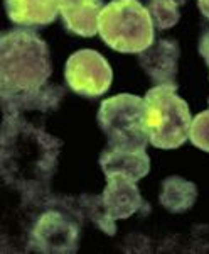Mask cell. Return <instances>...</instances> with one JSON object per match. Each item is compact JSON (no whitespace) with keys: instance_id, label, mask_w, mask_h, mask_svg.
Listing matches in <instances>:
<instances>
[{"instance_id":"obj_1","label":"cell","mask_w":209,"mask_h":254,"mask_svg":"<svg viewBox=\"0 0 209 254\" xmlns=\"http://www.w3.org/2000/svg\"><path fill=\"white\" fill-rule=\"evenodd\" d=\"M63 142L24 117L3 116L0 168L9 185L27 198L47 193Z\"/></svg>"},{"instance_id":"obj_2","label":"cell","mask_w":209,"mask_h":254,"mask_svg":"<svg viewBox=\"0 0 209 254\" xmlns=\"http://www.w3.org/2000/svg\"><path fill=\"white\" fill-rule=\"evenodd\" d=\"M52 73L46 41L29 29L0 36V95L27 92L47 83Z\"/></svg>"},{"instance_id":"obj_3","label":"cell","mask_w":209,"mask_h":254,"mask_svg":"<svg viewBox=\"0 0 209 254\" xmlns=\"http://www.w3.org/2000/svg\"><path fill=\"white\" fill-rule=\"evenodd\" d=\"M149 142L159 149H175L189 137L192 116L189 105L177 95V88L157 85L143 97Z\"/></svg>"},{"instance_id":"obj_4","label":"cell","mask_w":209,"mask_h":254,"mask_svg":"<svg viewBox=\"0 0 209 254\" xmlns=\"http://www.w3.org/2000/svg\"><path fill=\"white\" fill-rule=\"evenodd\" d=\"M98 32L106 46L138 55L154 44V22L138 0H113L101 10Z\"/></svg>"},{"instance_id":"obj_5","label":"cell","mask_w":209,"mask_h":254,"mask_svg":"<svg viewBox=\"0 0 209 254\" xmlns=\"http://www.w3.org/2000/svg\"><path fill=\"white\" fill-rule=\"evenodd\" d=\"M143 98L132 93H120L101 102L98 126L106 134L110 147L145 149L149 136L143 124Z\"/></svg>"},{"instance_id":"obj_6","label":"cell","mask_w":209,"mask_h":254,"mask_svg":"<svg viewBox=\"0 0 209 254\" xmlns=\"http://www.w3.org/2000/svg\"><path fill=\"white\" fill-rule=\"evenodd\" d=\"M80 229V219L71 210L56 205L36 222L31 234L32 249L41 253H76Z\"/></svg>"},{"instance_id":"obj_7","label":"cell","mask_w":209,"mask_h":254,"mask_svg":"<svg viewBox=\"0 0 209 254\" xmlns=\"http://www.w3.org/2000/svg\"><path fill=\"white\" fill-rule=\"evenodd\" d=\"M64 78L78 95L96 98L110 90L113 73L110 63L98 51L81 49L68 58Z\"/></svg>"},{"instance_id":"obj_8","label":"cell","mask_w":209,"mask_h":254,"mask_svg":"<svg viewBox=\"0 0 209 254\" xmlns=\"http://www.w3.org/2000/svg\"><path fill=\"white\" fill-rule=\"evenodd\" d=\"M106 215L117 222L118 219H128L138 212H150V207L142 198L137 182L124 176H108L106 187L101 193Z\"/></svg>"},{"instance_id":"obj_9","label":"cell","mask_w":209,"mask_h":254,"mask_svg":"<svg viewBox=\"0 0 209 254\" xmlns=\"http://www.w3.org/2000/svg\"><path fill=\"white\" fill-rule=\"evenodd\" d=\"M181 48L174 39H159L140 53L138 63L157 85L177 88V68Z\"/></svg>"},{"instance_id":"obj_10","label":"cell","mask_w":209,"mask_h":254,"mask_svg":"<svg viewBox=\"0 0 209 254\" xmlns=\"http://www.w3.org/2000/svg\"><path fill=\"white\" fill-rule=\"evenodd\" d=\"M64 97V88L57 85H44L36 90L0 95L3 116L24 117L26 112H51L59 107Z\"/></svg>"},{"instance_id":"obj_11","label":"cell","mask_w":209,"mask_h":254,"mask_svg":"<svg viewBox=\"0 0 209 254\" xmlns=\"http://www.w3.org/2000/svg\"><path fill=\"white\" fill-rule=\"evenodd\" d=\"M100 166L108 176H124L138 182L150 171V158L145 149H122L106 147L100 156Z\"/></svg>"},{"instance_id":"obj_12","label":"cell","mask_w":209,"mask_h":254,"mask_svg":"<svg viewBox=\"0 0 209 254\" xmlns=\"http://www.w3.org/2000/svg\"><path fill=\"white\" fill-rule=\"evenodd\" d=\"M103 9V0H59V15L64 27L81 38H91L96 34Z\"/></svg>"},{"instance_id":"obj_13","label":"cell","mask_w":209,"mask_h":254,"mask_svg":"<svg viewBox=\"0 0 209 254\" xmlns=\"http://www.w3.org/2000/svg\"><path fill=\"white\" fill-rule=\"evenodd\" d=\"M9 19L20 27H46L59 15V0H5Z\"/></svg>"},{"instance_id":"obj_14","label":"cell","mask_w":209,"mask_h":254,"mask_svg":"<svg viewBox=\"0 0 209 254\" xmlns=\"http://www.w3.org/2000/svg\"><path fill=\"white\" fill-rule=\"evenodd\" d=\"M161 203L170 214H182L194 205L198 198V188L192 182H187L182 176H169L162 182Z\"/></svg>"},{"instance_id":"obj_15","label":"cell","mask_w":209,"mask_h":254,"mask_svg":"<svg viewBox=\"0 0 209 254\" xmlns=\"http://www.w3.org/2000/svg\"><path fill=\"white\" fill-rule=\"evenodd\" d=\"M184 0H149V14L154 27L161 31L170 29L181 19V7Z\"/></svg>"},{"instance_id":"obj_16","label":"cell","mask_w":209,"mask_h":254,"mask_svg":"<svg viewBox=\"0 0 209 254\" xmlns=\"http://www.w3.org/2000/svg\"><path fill=\"white\" fill-rule=\"evenodd\" d=\"M189 139L196 147L209 153V109L192 119Z\"/></svg>"},{"instance_id":"obj_17","label":"cell","mask_w":209,"mask_h":254,"mask_svg":"<svg viewBox=\"0 0 209 254\" xmlns=\"http://www.w3.org/2000/svg\"><path fill=\"white\" fill-rule=\"evenodd\" d=\"M199 55L203 56L206 64L209 66V27L203 32V36L199 39Z\"/></svg>"},{"instance_id":"obj_18","label":"cell","mask_w":209,"mask_h":254,"mask_svg":"<svg viewBox=\"0 0 209 254\" xmlns=\"http://www.w3.org/2000/svg\"><path fill=\"white\" fill-rule=\"evenodd\" d=\"M198 7H199L201 14L206 19H209V0H198Z\"/></svg>"},{"instance_id":"obj_19","label":"cell","mask_w":209,"mask_h":254,"mask_svg":"<svg viewBox=\"0 0 209 254\" xmlns=\"http://www.w3.org/2000/svg\"><path fill=\"white\" fill-rule=\"evenodd\" d=\"M208 102H209V100H208Z\"/></svg>"}]
</instances>
